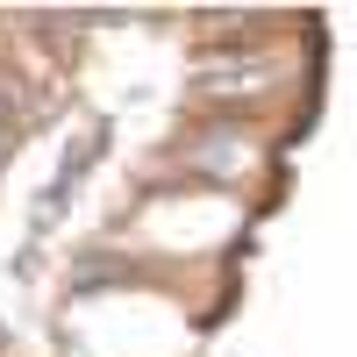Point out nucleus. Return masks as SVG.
<instances>
[{"mask_svg":"<svg viewBox=\"0 0 357 357\" xmlns=\"http://www.w3.org/2000/svg\"><path fill=\"white\" fill-rule=\"evenodd\" d=\"M200 86H229V93H264L279 86V65H257V57H215L200 72Z\"/></svg>","mask_w":357,"mask_h":357,"instance_id":"1","label":"nucleus"}]
</instances>
